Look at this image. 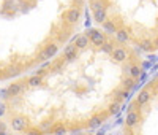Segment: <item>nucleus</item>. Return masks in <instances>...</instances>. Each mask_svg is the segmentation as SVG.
<instances>
[{"instance_id":"f257e3e1","label":"nucleus","mask_w":158,"mask_h":135,"mask_svg":"<svg viewBox=\"0 0 158 135\" xmlns=\"http://www.w3.org/2000/svg\"><path fill=\"white\" fill-rule=\"evenodd\" d=\"M87 37H90V42L95 46H103L106 43V37H104V34H101L100 30H90Z\"/></svg>"},{"instance_id":"f03ea898","label":"nucleus","mask_w":158,"mask_h":135,"mask_svg":"<svg viewBox=\"0 0 158 135\" xmlns=\"http://www.w3.org/2000/svg\"><path fill=\"white\" fill-rule=\"evenodd\" d=\"M11 127L16 132H22V130L27 129V121H25L24 116H15L11 119Z\"/></svg>"},{"instance_id":"7ed1b4c3","label":"nucleus","mask_w":158,"mask_h":135,"mask_svg":"<svg viewBox=\"0 0 158 135\" xmlns=\"http://www.w3.org/2000/svg\"><path fill=\"white\" fill-rule=\"evenodd\" d=\"M63 19L67 21L68 24H76L79 21V10L77 8H70L68 11H65Z\"/></svg>"},{"instance_id":"20e7f679","label":"nucleus","mask_w":158,"mask_h":135,"mask_svg":"<svg viewBox=\"0 0 158 135\" xmlns=\"http://www.w3.org/2000/svg\"><path fill=\"white\" fill-rule=\"evenodd\" d=\"M63 56H65V61H67V62H73L77 57V48L74 46V43L67 46V49L63 51Z\"/></svg>"},{"instance_id":"39448f33","label":"nucleus","mask_w":158,"mask_h":135,"mask_svg":"<svg viewBox=\"0 0 158 135\" xmlns=\"http://www.w3.org/2000/svg\"><path fill=\"white\" fill-rule=\"evenodd\" d=\"M111 56L115 62H123V61H127V51L123 48H114Z\"/></svg>"},{"instance_id":"423d86ee","label":"nucleus","mask_w":158,"mask_h":135,"mask_svg":"<svg viewBox=\"0 0 158 135\" xmlns=\"http://www.w3.org/2000/svg\"><path fill=\"white\" fill-rule=\"evenodd\" d=\"M74 46L77 49H85L89 46V37L87 35H79L76 40H74Z\"/></svg>"},{"instance_id":"0eeeda50","label":"nucleus","mask_w":158,"mask_h":135,"mask_svg":"<svg viewBox=\"0 0 158 135\" xmlns=\"http://www.w3.org/2000/svg\"><path fill=\"white\" fill-rule=\"evenodd\" d=\"M94 18L97 22L103 24V22H106L108 21V15H106V8H100L97 11H94Z\"/></svg>"},{"instance_id":"6e6552de","label":"nucleus","mask_w":158,"mask_h":135,"mask_svg":"<svg viewBox=\"0 0 158 135\" xmlns=\"http://www.w3.org/2000/svg\"><path fill=\"white\" fill-rule=\"evenodd\" d=\"M149 100H150V91L149 89H144V91L139 92V96L136 99V103L138 105H146Z\"/></svg>"},{"instance_id":"1a4fd4ad","label":"nucleus","mask_w":158,"mask_h":135,"mask_svg":"<svg viewBox=\"0 0 158 135\" xmlns=\"http://www.w3.org/2000/svg\"><path fill=\"white\" fill-rule=\"evenodd\" d=\"M138 121H139V116H138V113H135V111H130V113L127 115V118H125V123H127L128 127H135V126L138 124Z\"/></svg>"},{"instance_id":"9d476101","label":"nucleus","mask_w":158,"mask_h":135,"mask_svg":"<svg viewBox=\"0 0 158 135\" xmlns=\"http://www.w3.org/2000/svg\"><path fill=\"white\" fill-rule=\"evenodd\" d=\"M57 51H59L57 45H48V46L43 49V54H44L46 59H49V57H52V56H56Z\"/></svg>"},{"instance_id":"9b49d317","label":"nucleus","mask_w":158,"mask_h":135,"mask_svg":"<svg viewBox=\"0 0 158 135\" xmlns=\"http://www.w3.org/2000/svg\"><path fill=\"white\" fill-rule=\"evenodd\" d=\"M24 91V86L22 84H11L8 89H6V92L10 94L11 97H16V96H19V94Z\"/></svg>"},{"instance_id":"f8f14e48","label":"nucleus","mask_w":158,"mask_h":135,"mask_svg":"<svg viewBox=\"0 0 158 135\" xmlns=\"http://www.w3.org/2000/svg\"><path fill=\"white\" fill-rule=\"evenodd\" d=\"M103 29L109 32V34H117V25L112 22V21H106V22H103Z\"/></svg>"},{"instance_id":"ddd939ff","label":"nucleus","mask_w":158,"mask_h":135,"mask_svg":"<svg viewBox=\"0 0 158 135\" xmlns=\"http://www.w3.org/2000/svg\"><path fill=\"white\" fill-rule=\"evenodd\" d=\"M128 73H130V76L133 79H136V78L141 76V69L138 65H133V67H130V69H128Z\"/></svg>"},{"instance_id":"4468645a","label":"nucleus","mask_w":158,"mask_h":135,"mask_svg":"<svg viewBox=\"0 0 158 135\" xmlns=\"http://www.w3.org/2000/svg\"><path fill=\"white\" fill-rule=\"evenodd\" d=\"M29 86H38V84H41L43 83V78L40 76V75H35V76H32V78H29Z\"/></svg>"},{"instance_id":"2eb2a0df","label":"nucleus","mask_w":158,"mask_h":135,"mask_svg":"<svg viewBox=\"0 0 158 135\" xmlns=\"http://www.w3.org/2000/svg\"><path fill=\"white\" fill-rule=\"evenodd\" d=\"M128 34L125 30H117V40L118 42H128Z\"/></svg>"},{"instance_id":"dca6fc26","label":"nucleus","mask_w":158,"mask_h":135,"mask_svg":"<svg viewBox=\"0 0 158 135\" xmlns=\"http://www.w3.org/2000/svg\"><path fill=\"white\" fill-rule=\"evenodd\" d=\"M144 51H152V48H153V43L150 42V40H144V42L139 45Z\"/></svg>"},{"instance_id":"f3484780","label":"nucleus","mask_w":158,"mask_h":135,"mask_svg":"<svg viewBox=\"0 0 158 135\" xmlns=\"http://www.w3.org/2000/svg\"><path fill=\"white\" fill-rule=\"evenodd\" d=\"M89 123H90L92 127H98V126L101 124V118H100V116H94V118L89 121Z\"/></svg>"},{"instance_id":"a211bd4d","label":"nucleus","mask_w":158,"mask_h":135,"mask_svg":"<svg viewBox=\"0 0 158 135\" xmlns=\"http://www.w3.org/2000/svg\"><path fill=\"white\" fill-rule=\"evenodd\" d=\"M101 51H103V52H111V54H112L114 48H112V45H111V43H104V45L101 46Z\"/></svg>"},{"instance_id":"6ab92c4d","label":"nucleus","mask_w":158,"mask_h":135,"mask_svg":"<svg viewBox=\"0 0 158 135\" xmlns=\"http://www.w3.org/2000/svg\"><path fill=\"white\" fill-rule=\"evenodd\" d=\"M67 133V129H65L63 126H59L56 130H54V135H65Z\"/></svg>"},{"instance_id":"aec40b11","label":"nucleus","mask_w":158,"mask_h":135,"mask_svg":"<svg viewBox=\"0 0 158 135\" xmlns=\"http://www.w3.org/2000/svg\"><path fill=\"white\" fill-rule=\"evenodd\" d=\"M100 8H104L103 3H101V0H97V2L92 3V10H94V11H97V10H100Z\"/></svg>"},{"instance_id":"412c9836","label":"nucleus","mask_w":158,"mask_h":135,"mask_svg":"<svg viewBox=\"0 0 158 135\" xmlns=\"http://www.w3.org/2000/svg\"><path fill=\"white\" fill-rule=\"evenodd\" d=\"M123 86H125V89H131V88H133V79H125Z\"/></svg>"},{"instance_id":"4be33fe9","label":"nucleus","mask_w":158,"mask_h":135,"mask_svg":"<svg viewBox=\"0 0 158 135\" xmlns=\"http://www.w3.org/2000/svg\"><path fill=\"white\" fill-rule=\"evenodd\" d=\"M117 111H118V103H114V105L109 106V113H111V115H114V113H117Z\"/></svg>"},{"instance_id":"5701e85b","label":"nucleus","mask_w":158,"mask_h":135,"mask_svg":"<svg viewBox=\"0 0 158 135\" xmlns=\"http://www.w3.org/2000/svg\"><path fill=\"white\" fill-rule=\"evenodd\" d=\"M117 96L120 97V99H127V97H128V91H118Z\"/></svg>"},{"instance_id":"b1692460","label":"nucleus","mask_w":158,"mask_h":135,"mask_svg":"<svg viewBox=\"0 0 158 135\" xmlns=\"http://www.w3.org/2000/svg\"><path fill=\"white\" fill-rule=\"evenodd\" d=\"M5 110H6L5 103H0V116H3V115H5Z\"/></svg>"},{"instance_id":"393cba45","label":"nucleus","mask_w":158,"mask_h":135,"mask_svg":"<svg viewBox=\"0 0 158 135\" xmlns=\"http://www.w3.org/2000/svg\"><path fill=\"white\" fill-rule=\"evenodd\" d=\"M29 135H41V133L36 132V130H30V132H29Z\"/></svg>"},{"instance_id":"a878e982","label":"nucleus","mask_w":158,"mask_h":135,"mask_svg":"<svg viewBox=\"0 0 158 135\" xmlns=\"http://www.w3.org/2000/svg\"><path fill=\"white\" fill-rule=\"evenodd\" d=\"M153 46H158V38H156L155 42H153Z\"/></svg>"},{"instance_id":"bb28decb","label":"nucleus","mask_w":158,"mask_h":135,"mask_svg":"<svg viewBox=\"0 0 158 135\" xmlns=\"http://www.w3.org/2000/svg\"><path fill=\"white\" fill-rule=\"evenodd\" d=\"M0 132H3V126L2 124H0Z\"/></svg>"},{"instance_id":"cd10ccee","label":"nucleus","mask_w":158,"mask_h":135,"mask_svg":"<svg viewBox=\"0 0 158 135\" xmlns=\"http://www.w3.org/2000/svg\"><path fill=\"white\" fill-rule=\"evenodd\" d=\"M76 2H77V3H82V2H84V0H76Z\"/></svg>"},{"instance_id":"c85d7f7f","label":"nucleus","mask_w":158,"mask_h":135,"mask_svg":"<svg viewBox=\"0 0 158 135\" xmlns=\"http://www.w3.org/2000/svg\"><path fill=\"white\" fill-rule=\"evenodd\" d=\"M0 135H6V133H5V130H3V132H0Z\"/></svg>"},{"instance_id":"c756f323","label":"nucleus","mask_w":158,"mask_h":135,"mask_svg":"<svg viewBox=\"0 0 158 135\" xmlns=\"http://www.w3.org/2000/svg\"><path fill=\"white\" fill-rule=\"evenodd\" d=\"M90 2H92V3H94V2H97V0H90Z\"/></svg>"}]
</instances>
